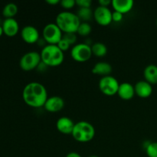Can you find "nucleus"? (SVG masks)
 <instances>
[{
  "label": "nucleus",
  "instance_id": "bb28decb",
  "mask_svg": "<svg viewBox=\"0 0 157 157\" xmlns=\"http://www.w3.org/2000/svg\"><path fill=\"white\" fill-rule=\"evenodd\" d=\"M76 5L79 8H90L92 4L91 0H75Z\"/></svg>",
  "mask_w": 157,
  "mask_h": 157
},
{
  "label": "nucleus",
  "instance_id": "b1692460",
  "mask_svg": "<svg viewBox=\"0 0 157 157\" xmlns=\"http://www.w3.org/2000/svg\"><path fill=\"white\" fill-rule=\"evenodd\" d=\"M62 38L67 41L71 45L75 44V43L77 42V39H78L76 33H64Z\"/></svg>",
  "mask_w": 157,
  "mask_h": 157
},
{
  "label": "nucleus",
  "instance_id": "f704fd0d",
  "mask_svg": "<svg viewBox=\"0 0 157 157\" xmlns=\"http://www.w3.org/2000/svg\"><path fill=\"white\" fill-rule=\"evenodd\" d=\"M156 26H157V18H156Z\"/></svg>",
  "mask_w": 157,
  "mask_h": 157
},
{
  "label": "nucleus",
  "instance_id": "6e6552de",
  "mask_svg": "<svg viewBox=\"0 0 157 157\" xmlns=\"http://www.w3.org/2000/svg\"><path fill=\"white\" fill-rule=\"evenodd\" d=\"M120 84L117 80L111 75L102 77L99 81V88L101 93L106 96H113L117 94Z\"/></svg>",
  "mask_w": 157,
  "mask_h": 157
},
{
  "label": "nucleus",
  "instance_id": "f3484780",
  "mask_svg": "<svg viewBox=\"0 0 157 157\" xmlns=\"http://www.w3.org/2000/svg\"><path fill=\"white\" fill-rule=\"evenodd\" d=\"M144 77L146 81L150 84H157V66L150 64L144 68Z\"/></svg>",
  "mask_w": 157,
  "mask_h": 157
},
{
  "label": "nucleus",
  "instance_id": "1a4fd4ad",
  "mask_svg": "<svg viewBox=\"0 0 157 157\" xmlns=\"http://www.w3.org/2000/svg\"><path fill=\"white\" fill-rule=\"evenodd\" d=\"M94 18L100 25L107 26L113 21L112 12L108 7L99 6L94 12Z\"/></svg>",
  "mask_w": 157,
  "mask_h": 157
},
{
  "label": "nucleus",
  "instance_id": "473e14b6",
  "mask_svg": "<svg viewBox=\"0 0 157 157\" xmlns=\"http://www.w3.org/2000/svg\"><path fill=\"white\" fill-rule=\"evenodd\" d=\"M3 34H4V32H3L2 26V25H0V37H1Z\"/></svg>",
  "mask_w": 157,
  "mask_h": 157
},
{
  "label": "nucleus",
  "instance_id": "4468645a",
  "mask_svg": "<svg viewBox=\"0 0 157 157\" xmlns=\"http://www.w3.org/2000/svg\"><path fill=\"white\" fill-rule=\"evenodd\" d=\"M135 94L141 98H147L153 93L152 84L146 81H140L134 85Z\"/></svg>",
  "mask_w": 157,
  "mask_h": 157
},
{
  "label": "nucleus",
  "instance_id": "f03ea898",
  "mask_svg": "<svg viewBox=\"0 0 157 157\" xmlns=\"http://www.w3.org/2000/svg\"><path fill=\"white\" fill-rule=\"evenodd\" d=\"M55 23L64 33H77L81 22L77 14L65 11L57 15Z\"/></svg>",
  "mask_w": 157,
  "mask_h": 157
},
{
  "label": "nucleus",
  "instance_id": "dca6fc26",
  "mask_svg": "<svg viewBox=\"0 0 157 157\" xmlns=\"http://www.w3.org/2000/svg\"><path fill=\"white\" fill-rule=\"evenodd\" d=\"M133 0H113L111 3L112 7L114 11L121 12V14H126L130 12L133 7Z\"/></svg>",
  "mask_w": 157,
  "mask_h": 157
},
{
  "label": "nucleus",
  "instance_id": "c756f323",
  "mask_svg": "<svg viewBox=\"0 0 157 157\" xmlns=\"http://www.w3.org/2000/svg\"><path fill=\"white\" fill-rule=\"evenodd\" d=\"M99 5L101 6H104V7H108L110 5H111L112 1H110V0H100L98 2Z\"/></svg>",
  "mask_w": 157,
  "mask_h": 157
},
{
  "label": "nucleus",
  "instance_id": "ddd939ff",
  "mask_svg": "<svg viewBox=\"0 0 157 157\" xmlns=\"http://www.w3.org/2000/svg\"><path fill=\"white\" fill-rule=\"evenodd\" d=\"M75 123L67 117H62L56 122V128L60 133L63 134H71L73 131Z\"/></svg>",
  "mask_w": 157,
  "mask_h": 157
},
{
  "label": "nucleus",
  "instance_id": "393cba45",
  "mask_svg": "<svg viewBox=\"0 0 157 157\" xmlns=\"http://www.w3.org/2000/svg\"><path fill=\"white\" fill-rule=\"evenodd\" d=\"M60 5L64 9H71L75 7L76 5L75 0H61L60 2Z\"/></svg>",
  "mask_w": 157,
  "mask_h": 157
},
{
  "label": "nucleus",
  "instance_id": "20e7f679",
  "mask_svg": "<svg viewBox=\"0 0 157 157\" xmlns=\"http://www.w3.org/2000/svg\"><path fill=\"white\" fill-rule=\"evenodd\" d=\"M71 135L79 143L90 142L95 136V129L87 121H79L75 124Z\"/></svg>",
  "mask_w": 157,
  "mask_h": 157
},
{
  "label": "nucleus",
  "instance_id": "39448f33",
  "mask_svg": "<svg viewBox=\"0 0 157 157\" xmlns=\"http://www.w3.org/2000/svg\"><path fill=\"white\" fill-rule=\"evenodd\" d=\"M43 39L48 44H57L63 38V32L56 23H48L42 31Z\"/></svg>",
  "mask_w": 157,
  "mask_h": 157
},
{
  "label": "nucleus",
  "instance_id": "7ed1b4c3",
  "mask_svg": "<svg viewBox=\"0 0 157 157\" xmlns=\"http://www.w3.org/2000/svg\"><path fill=\"white\" fill-rule=\"evenodd\" d=\"M41 61L48 67H57L64 61V52L57 44H46L40 53Z\"/></svg>",
  "mask_w": 157,
  "mask_h": 157
},
{
  "label": "nucleus",
  "instance_id": "0eeeda50",
  "mask_svg": "<svg viewBox=\"0 0 157 157\" xmlns=\"http://www.w3.org/2000/svg\"><path fill=\"white\" fill-rule=\"evenodd\" d=\"M41 55L36 52H29L22 55L19 61V66L21 70L25 71L36 69L41 63Z\"/></svg>",
  "mask_w": 157,
  "mask_h": 157
},
{
  "label": "nucleus",
  "instance_id": "f8f14e48",
  "mask_svg": "<svg viewBox=\"0 0 157 157\" xmlns=\"http://www.w3.org/2000/svg\"><path fill=\"white\" fill-rule=\"evenodd\" d=\"M3 32L8 37H14L19 31L18 23L15 18H6L2 23Z\"/></svg>",
  "mask_w": 157,
  "mask_h": 157
},
{
  "label": "nucleus",
  "instance_id": "9d476101",
  "mask_svg": "<svg viewBox=\"0 0 157 157\" xmlns=\"http://www.w3.org/2000/svg\"><path fill=\"white\" fill-rule=\"evenodd\" d=\"M21 37L23 41L27 44H35L40 39L39 32L32 25H26L21 29Z\"/></svg>",
  "mask_w": 157,
  "mask_h": 157
},
{
  "label": "nucleus",
  "instance_id": "6ab92c4d",
  "mask_svg": "<svg viewBox=\"0 0 157 157\" xmlns=\"http://www.w3.org/2000/svg\"><path fill=\"white\" fill-rule=\"evenodd\" d=\"M92 55L98 58H103L107 54V48L104 43L95 42L91 46Z\"/></svg>",
  "mask_w": 157,
  "mask_h": 157
},
{
  "label": "nucleus",
  "instance_id": "423d86ee",
  "mask_svg": "<svg viewBox=\"0 0 157 157\" xmlns=\"http://www.w3.org/2000/svg\"><path fill=\"white\" fill-rule=\"evenodd\" d=\"M71 56L77 62H86L92 56L91 46L87 43L75 44L71 50Z\"/></svg>",
  "mask_w": 157,
  "mask_h": 157
},
{
  "label": "nucleus",
  "instance_id": "f257e3e1",
  "mask_svg": "<svg viewBox=\"0 0 157 157\" xmlns=\"http://www.w3.org/2000/svg\"><path fill=\"white\" fill-rule=\"evenodd\" d=\"M22 98L28 106L33 108H39L44 107L48 97L45 87L41 83L34 81L25 86Z\"/></svg>",
  "mask_w": 157,
  "mask_h": 157
},
{
  "label": "nucleus",
  "instance_id": "7c9ffc66",
  "mask_svg": "<svg viewBox=\"0 0 157 157\" xmlns=\"http://www.w3.org/2000/svg\"><path fill=\"white\" fill-rule=\"evenodd\" d=\"M60 2L61 1L59 0H46V2L51 6H56V5L60 4Z\"/></svg>",
  "mask_w": 157,
  "mask_h": 157
},
{
  "label": "nucleus",
  "instance_id": "4be33fe9",
  "mask_svg": "<svg viewBox=\"0 0 157 157\" xmlns=\"http://www.w3.org/2000/svg\"><path fill=\"white\" fill-rule=\"evenodd\" d=\"M91 31L92 28L88 22H81L77 31V33L81 36L85 37L90 35Z\"/></svg>",
  "mask_w": 157,
  "mask_h": 157
},
{
  "label": "nucleus",
  "instance_id": "2eb2a0df",
  "mask_svg": "<svg viewBox=\"0 0 157 157\" xmlns=\"http://www.w3.org/2000/svg\"><path fill=\"white\" fill-rule=\"evenodd\" d=\"M117 94L122 100L130 101L136 94L134 86L128 82H124L122 84H120Z\"/></svg>",
  "mask_w": 157,
  "mask_h": 157
},
{
  "label": "nucleus",
  "instance_id": "5701e85b",
  "mask_svg": "<svg viewBox=\"0 0 157 157\" xmlns=\"http://www.w3.org/2000/svg\"><path fill=\"white\" fill-rule=\"evenodd\" d=\"M145 150L148 157H157V142L150 143Z\"/></svg>",
  "mask_w": 157,
  "mask_h": 157
},
{
  "label": "nucleus",
  "instance_id": "cd10ccee",
  "mask_svg": "<svg viewBox=\"0 0 157 157\" xmlns=\"http://www.w3.org/2000/svg\"><path fill=\"white\" fill-rule=\"evenodd\" d=\"M123 18H124V15L121 14V12H116V11L112 12V20H113V21L120 22V21H122Z\"/></svg>",
  "mask_w": 157,
  "mask_h": 157
},
{
  "label": "nucleus",
  "instance_id": "412c9836",
  "mask_svg": "<svg viewBox=\"0 0 157 157\" xmlns=\"http://www.w3.org/2000/svg\"><path fill=\"white\" fill-rule=\"evenodd\" d=\"M77 15L81 21L82 20L83 22H87L94 17V12H92L90 8H79Z\"/></svg>",
  "mask_w": 157,
  "mask_h": 157
},
{
  "label": "nucleus",
  "instance_id": "a878e982",
  "mask_svg": "<svg viewBox=\"0 0 157 157\" xmlns=\"http://www.w3.org/2000/svg\"><path fill=\"white\" fill-rule=\"evenodd\" d=\"M57 45H58V47L63 52L68 50V49L71 48V46L68 42H67V41H66L65 40H64L63 38L58 43V44H57Z\"/></svg>",
  "mask_w": 157,
  "mask_h": 157
},
{
  "label": "nucleus",
  "instance_id": "c85d7f7f",
  "mask_svg": "<svg viewBox=\"0 0 157 157\" xmlns=\"http://www.w3.org/2000/svg\"><path fill=\"white\" fill-rule=\"evenodd\" d=\"M48 67H49L48 66L46 65L45 64H44V62H42V61H41V63H40L39 64H38V67H37V70L39 71H44L47 70Z\"/></svg>",
  "mask_w": 157,
  "mask_h": 157
},
{
  "label": "nucleus",
  "instance_id": "9b49d317",
  "mask_svg": "<svg viewBox=\"0 0 157 157\" xmlns=\"http://www.w3.org/2000/svg\"><path fill=\"white\" fill-rule=\"evenodd\" d=\"M64 101L59 96H52L47 99L44 108L50 113H57L64 108Z\"/></svg>",
  "mask_w": 157,
  "mask_h": 157
},
{
  "label": "nucleus",
  "instance_id": "aec40b11",
  "mask_svg": "<svg viewBox=\"0 0 157 157\" xmlns=\"http://www.w3.org/2000/svg\"><path fill=\"white\" fill-rule=\"evenodd\" d=\"M18 6L15 3H8L2 9V15L6 18H13L18 13Z\"/></svg>",
  "mask_w": 157,
  "mask_h": 157
},
{
  "label": "nucleus",
  "instance_id": "2f4dec72",
  "mask_svg": "<svg viewBox=\"0 0 157 157\" xmlns=\"http://www.w3.org/2000/svg\"><path fill=\"white\" fill-rule=\"evenodd\" d=\"M66 157H82L79 153H76V152H71V153H67Z\"/></svg>",
  "mask_w": 157,
  "mask_h": 157
},
{
  "label": "nucleus",
  "instance_id": "a211bd4d",
  "mask_svg": "<svg viewBox=\"0 0 157 157\" xmlns=\"http://www.w3.org/2000/svg\"><path fill=\"white\" fill-rule=\"evenodd\" d=\"M112 72V66L107 62H98L92 68V73L102 77L108 76Z\"/></svg>",
  "mask_w": 157,
  "mask_h": 157
},
{
  "label": "nucleus",
  "instance_id": "72a5a7b5",
  "mask_svg": "<svg viewBox=\"0 0 157 157\" xmlns=\"http://www.w3.org/2000/svg\"><path fill=\"white\" fill-rule=\"evenodd\" d=\"M89 157H98V156H94H94H90Z\"/></svg>",
  "mask_w": 157,
  "mask_h": 157
}]
</instances>
